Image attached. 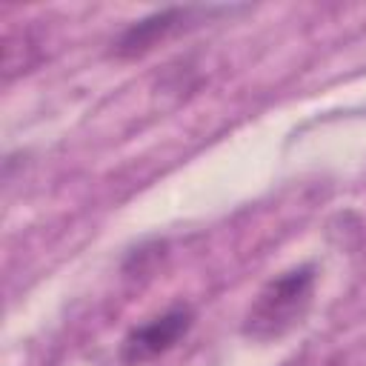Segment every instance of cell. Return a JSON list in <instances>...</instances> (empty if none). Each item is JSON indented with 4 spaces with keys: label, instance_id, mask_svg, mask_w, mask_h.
<instances>
[{
    "label": "cell",
    "instance_id": "1",
    "mask_svg": "<svg viewBox=\"0 0 366 366\" xmlns=\"http://www.w3.org/2000/svg\"><path fill=\"white\" fill-rule=\"evenodd\" d=\"M312 289H315L312 266H297V269L277 274L257 292V297L246 309V317L240 326L243 335L252 340L283 337L303 320L312 303Z\"/></svg>",
    "mask_w": 366,
    "mask_h": 366
},
{
    "label": "cell",
    "instance_id": "2",
    "mask_svg": "<svg viewBox=\"0 0 366 366\" xmlns=\"http://www.w3.org/2000/svg\"><path fill=\"white\" fill-rule=\"evenodd\" d=\"M217 11H226V9H217V6H209V9L206 6H172V9L154 11V14L143 17V20H137L134 26H129L117 37L114 57H123V60L140 57V54L152 51L157 43H163L166 37L183 31L192 23H203Z\"/></svg>",
    "mask_w": 366,
    "mask_h": 366
},
{
    "label": "cell",
    "instance_id": "3",
    "mask_svg": "<svg viewBox=\"0 0 366 366\" xmlns=\"http://www.w3.org/2000/svg\"><path fill=\"white\" fill-rule=\"evenodd\" d=\"M194 323V312L189 306H172L163 315L152 317L149 323L132 329L120 346V360L126 366H143L160 355H166Z\"/></svg>",
    "mask_w": 366,
    "mask_h": 366
}]
</instances>
